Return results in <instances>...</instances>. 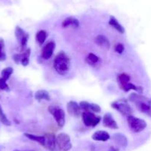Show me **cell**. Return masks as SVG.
Wrapping results in <instances>:
<instances>
[{
	"label": "cell",
	"mask_w": 151,
	"mask_h": 151,
	"mask_svg": "<svg viewBox=\"0 0 151 151\" xmlns=\"http://www.w3.org/2000/svg\"><path fill=\"white\" fill-rule=\"evenodd\" d=\"M6 59V53L4 50V42L0 40V62H3Z\"/></svg>",
	"instance_id": "26"
},
{
	"label": "cell",
	"mask_w": 151,
	"mask_h": 151,
	"mask_svg": "<svg viewBox=\"0 0 151 151\" xmlns=\"http://www.w3.org/2000/svg\"><path fill=\"white\" fill-rule=\"evenodd\" d=\"M87 61H88V64H90L91 65H93L99 61V58L96 55L94 54V53H90L88 54V57H87Z\"/></svg>",
	"instance_id": "25"
},
{
	"label": "cell",
	"mask_w": 151,
	"mask_h": 151,
	"mask_svg": "<svg viewBox=\"0 0 151 151\" xmlns=\"http://www.w3.org/2000/svg\"><path fill=\"white\" fill-rule=\"evenodd\" d=\"M14 151H22V150H15Z\"/></svg>",
	"instance_id": "30"
},
{
	"label": "cell",
	"mask_w": 151,
	"mask_h": 151,
	"mask_svg": "<svg viewBox=\"0 0 151 151\" xmlns=\"http://www.w3.org/2000/svg\"><path fill=\"white\" fill-rule=\"evenodd\" d=\"M67 110L70 115L73 117H79L82 114V109L77 102L70 101L67 104Z\"/></svg>",
	"instance_id": "9"
},
{
	"label": "cell",
	"mask_w": 151,
	"mask_h": 151,
	"mask_svg": "<svg viewBox=\"0 0 151 151\" xmlns=\"http://www.w3.org/2000/svg\"><path fill=\"white\" fill-rule=\"evenodd\" d=\"M109 24H110V26H112L115 30H116L119 33H124V27L119 22L118 20H117L114 17H110V20H109Z\"/></svg>",
	"instance_id": "18"
},
{
	"label": "cell",
	"mask_w": 151,
	"mask_h": 151,
	"mask_svg": "<svg viewBox=\"0 0 151 151\" xmlns=\"http://www.w3.org/2000/svg\"><path fill=\"white\" fill-rule=\"evenodd\" d=\"M114 49H115V51L116 52V53L121 54V53H122L123 52H124V45H122V43H118V44H116L115 45Z\"/></svg>",
	"instance_id": "29"
},
{
	"label": "cell",
	"mask_w": 151,
	"mask_h": 151,
	"mask_svg": "<svg viewBox=\"0 0 151 151\" xmlns=\"http://www.w3.org/2000/svg\"><path fill=\"white\" fill-rule=\"evenodd\" d=\"M0 122L6 126H10L11 124V122L9 121L8 117L6 116V115H5V113H4L1 104H0Z\"/></svg>",
	"instance_id": "24"
},
{
	"label": "cell",
	"mask_w": 151,
	"mask_h": 151,
	"mask_svg": "<svg viewBox=\"0 0 151 151\" xmlns=\"http://www.w3.org/2000/svg\"><path fill=\"white\" fill-rule=\"evenodd\" d=\"M15 35L18 43L20 45L21 51H23L26 49V46H27V41L29 39V34L26 33L19 26H17L15 30Z\"/></svg>",
	"instance_id": "8"
},
{
	"label": "cell",
	"mask_w": 151,
	"mask_h": 151,
	"mask_svg": "<svg viewBox=\"0 0 151 151\" xmlns=\"http://www.w3.org/2000/svg\"><path fill=\"white\" fill-rule=\"evenodd\" d=\"M111 107L113 109L116 110L118 112H119L122 115L124 116L127 117L132 115V113H133V110H132L131 107L129 105L127 101L125 100H117V101L112 103Z\"/></svg>",
	"instance_id": "3"
},
{
	"label": "cell",
	"mask_w": 151,
	"mask_h": 151,
	"mask_svg": "<svg viewBox=\"0 0 151 151\" xmlns=\"http://www.w3.org/2000/svg\"><path fill=\"white\" fill-rule=\"evenodd\" d=\"M56 47V44L53 41H50L46 44L42 50V57L44 59H49L53 55Z\"/></svg>",
	"instance_id": "10"
},
{
	"label": "cell",
	"mask_w": 151,
	"mask_h": 151,
	"mask_svg": "<svg viewBox=\"0 0 151 151\" xmlns=\"http://www.w3.org/2000/svg\"><path fill=\"white\" fill-rule=\"evenodd\" d=\"M90 111L93 112V113H100L101 112V107L98 104L91 103V104H90Z\"/></svg>",
	"instance_id": "28"
},
{
	"label": "cell",
	"mask_w": 151,
	"mask_h": 151,
	"mask_svg": "<svg viewBox=\"0 0 151 151\" xmlns=\"http://www.w3.org/2000/svg\"><path fill=\"white\" fill-rule=\"evenodd\" d=\"M34 97L38 101H42V100H45V101H50V94L45 90H39V91H37L35 93Z\"/></svg>",
	"instance_id": "16"
},
{
	"label": "cell",
	"mask_w": 151,
	"mask_h": 151,
	"mask_svg": "<svg viewBox=\"0 0 151 151\" xmlns=\"http://www.w3.org/2000/svg\"><path fill=\"white\" fill-rule=\"evenodd\" d=\"M56 147L61 151H68L72 148L70 138L68 134L61 133L56 137Z\"/></svg>",
	"instance_id": "4"
},
{
	"label": "cell",
	"mask_w": 151,
	"mask_h": 151,
	"mask_svg": "<svg viewBox=\"0 0 151 151\" xmlns=\"http://www.w3.org/2000/svg\"><path fill=\"white\" fill-rule=\"evenodd\" d=\"M13 73H14V69L11 67L4 68L1 72V78L5 79V81H8L9 78L11 77V76L13 74Z\"/></svg>",
	"instance_id": "23"
},
{
	"label": "cell",
	"mask_w": 151,
	"mask_h": 151,
	"mask_svg": "<svg viewBox=\"0 0 151 151\" xmlns=\"http://www.w3.org/2000/svg\"><path fill=\"white\" fill-rule=\"evenodd\" d=\"M110 138V135L107 132L104 130H98L93 134L92 139L98 142H107Z\"/></svg>",
	"instance_id": "14"
},
{
	"label": "cell",
	"mask_w": 151,
	"mask_h": 151,
	"mask_svg": "<svg viewBox=\"0 0 151 151\" xmlns=\"http://www.w3.org/2000/svg\"><path fill=\"white\" fill-rule=\"evenodd\" d=\"M82 116L84 124L87 127H96L101 121V117L98 116L95 113L91 111H84Z\"/></svg>",
	"instance_id": "7"
},
{
	"label": "cell",
	"mask_w": 151,
	"mask_h": 151,
	"mask_svg": "<svg viewBox=\"0 0 151 151\" xmlns=\"http://www.w3.org/2000/svg\"><path fill=\"white\" fill-rule=\"evenodd\" d=\"M24 136L27 138H28L29 139L35 141V142H38V143L40 144L42 146H45V136H36V135L30 134V133H24Z\"/></svg>",
	"instance_id": "21"
},
{
	"label": "cell",
	"mask_w": 151,
	"mask_h": 151,
	"mask_svg": "<svg viewBox=\"0 0 151 151\" xmlns=\"http://www.w3.org/2000/svg\"><path fill=\"white\" fill-rule=\"evenodd\" d=\"M48 111L56 120L58 126L62 127L65 124V111L57 106H50Z\"/></svg>",
	"instance_id": "6"
},
{
	"label": "cell",
	"mask_w": 151,
	"mask_h": 151,
	"mask_svg": "<svg viewBox=\"0 0 151 151\" xmlns=\"http://www.w3.org/2000/svg\"><path fill=\"white\" fill-rule=\"evenodd\" d=\"M47 37V33L45 30H40L36 35V40L40 45H42Z\"/></svg>",
	"instance_id": "20"
},
{
	"label": "cell",
	"mask_w": 151,
	"mask_h": 151,
	"mask_svg": "<svg viewBox=\"0 0 151 151\" xmlns=\"http://www.w3.org/2000/svg\"><path fill=\"white\" fill-rule=\"evenodd\" d=\"M102 121L104 127H108V128L110 129H113V130H116V129L118 128V124H117L116 122L113 118L110 113H107L104 114Z\"/></svg>",
	"instance_id": "11"
},
{
	"label": "cell",
	"mask_w": 151,
	"mask_h": 151,
	"mask_svg": "<svg viewBox=\"0 0 151 151\" xmlns=\"http://www.w3.org/2000/svg\"><path fill=\"white\" fill-rule=\"evenodd\" d=\"M7 81L0 77V90L5 91H9V86L7 84Z\"/></svg>",
	"instance_id": "27"
},
{
	"label": "cell",
	"mask_w": 151,
	"mask_h": 151,
	"mask_svg": "<svg viewBox=\"0 0 151 151\" xmlns=\"http://www.w3.org/2000/svg\"><path fill=\"white\" fill-rule=\"evenodd\" d=\"M113 140L116 143L121 147H126L127 145V139L123 134L117 133L113 136Z\"/></svg>",
	"instance_id": "19"
},
{
	"label": "cell",
	"mask_w": 151,
	"mask_h": 151,
	"mask_svg": "<svg viewBox=\"0 0 151 151\" xmlns=\"http://www.w3.org/2000/svg\"><path fill=\"white\" fill-rule=\"evenodd\" d=\"M96 44L100 47H102L103 49L108 50L110 47V43L109 42L108 39L104 35H98L94 40Z\"/></svg>",
	"instance_id": "12"
},
{
	"label": "cell",
	"mask_w": 151,
	"mask_h": 151,
	"mask_svg": "<svg viewBox=\"0 0 151 151\" xmlns=\"http://www.w3.org/2000/svg\"><path fill=\"white\" fill-rule=\"evenodd\" d=\"M130 78L129 76V75L126 73H121L118 76V81H119V83L120 85V88L124 85H127V83L130 82Z\"/></svg>",
	"instance_id": "22"
},
{
	"label": "cell",
	"mask_w": 151,
	"mask_h": 151,
	"mask_svg": "<svg viewBox=\"0 0 151 151\" xmlns=\"http://www.w3.org/2000/svg\"><path fill=\"white\" fill-rule=\"evenodd\" d=\"M55 70L62 76H65L70 69V59L65 52H60L53 62Z\"/></svg>",
	"instance_id": "1"
},
{
	"label": "cell",
	"mask_w": 151,
	"mask_h": 151,
	"mask_svg": "<svg viewBox=\"0 0 151 151\" xmlns=\"http://www.w3.org/2000/svg\"><path fill=\"white\" fill-rule=\"evenodd\" d=\"M130 100L136 104V107L141 112L151 115V106L146 98L136 93H133L130 96Z\"/></svg>",
	"instance_id": "2"
},
{
	"label": "cell",
	"mask_w": 151,
	"mask_h": 151,
	"mask_svg": "<svg viewBox=\"0 0 151 151\" xmlns=\"http://www.w3.org/2000/svg\"><path fill=\"white\" fill-rule=\"evenodd\" d=\"M80 24H79V21L77 19L73 18V17H68L65 19L62 23V27L64 28H66L68 27H73L74 28H78L79 27Z\"/></svg>",
	"instance_id": "15"
},
{
	"label": "cell",
	"mask_w": 151,
	"mask_h": 151,
	"mask_svg": "<svg viewBox=\"0 0 151 151\" xmlns=\"http://www.w3.org/2000/svg\"><path fill=\"white\" fill-rule=\"evenodd\" d=\"M45 147L49 149L50 150H55L56 147V136L53 133H47L45 136Z\"/></svg>",
	"instance_id": "13"
},
{
	"label": "cell",
	"mask_w": 151,
	"mask_h": 151,
	"mask_svg": "<svg viewBox=\"0 0 151 151\" xmlns=\"http://www.w3.org/2000/svg\"><path fill=\"white\" fill-rule=\"evenodd\" d=\"M30 49L26 48L23 51H21L20 53V63L23 66H27L30 62Z\"/></svg>",
	"instance_id": "17"
},
{
	"label": "cell",
	"mask_w": 151,
	"mask_h": 151,
	"mask_svg": "<svg viewBox=\"0 0 151 151\" xmlns=\"http://www.w3.org/2000/svg\"><path fill=\"white\" fill-rule=\"evenodd\" d=\"M127 121L130 128L134 133H139L147 127L146 122L143 119H141L132 115L127 117Z\"/></svg>",
	"instance_id": "5"
}]
</instances>
